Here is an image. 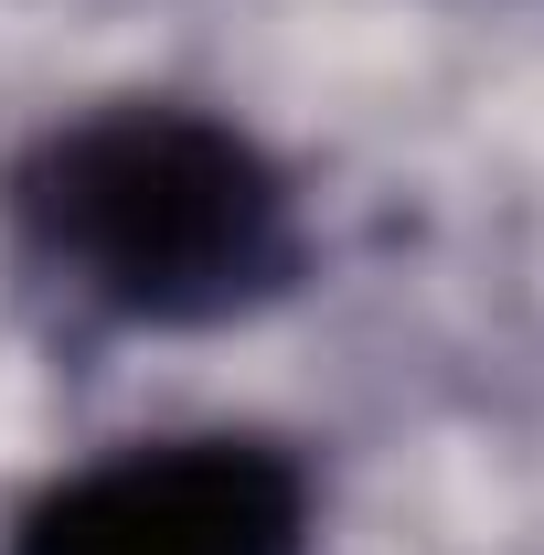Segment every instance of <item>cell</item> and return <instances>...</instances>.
Returning <instances> with one entry per match:
<instances>
[{
  "mask_svg": "<svg viewBox=\"0 0 544 555\" xmlns=\"http://www.w3.org/2000/svg\"><path fill=\"white\" fill-rule=\"evenodd\" d=\"M11 224L54 278L118 321H235L299 278L288 171L204 107H96L11 160Z\"/></svg>",
  "mask_w": 544,
  "mask_h": 555,
  "instance_id": "cell-1",
  "label": "cell"
},
{
  "mask_svg": "<svg viewBox=\"0 0 544 555\" xmlns=\"http://www.w3.org/2000/svg\"><path fill=\"white\" fill-rule=\"evenodd\" d=\"M11 555H310V470L268 438H150L54 481Z\"/></svg>",
  "mask_w": 544,
  "mask_h": 555,
  "instance_id": "cell-2",
  "label": "cell"
}]
</instances>
